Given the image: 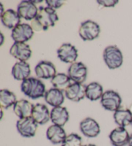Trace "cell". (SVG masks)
<instances>
[{
  "instance_id": "obj_1",
  "label": "cell",
  "mask_w": 132,
  "mask_h": 146,
  "mask_svg": "<svg viewBox=\"0 0 132 146\" xmlns=\"http://www.w3.org/2000/svg\"><path fill=\"white\" fill-rule=\"evenodd\" d=\"M59 21V16L55 10L49 7H39L37 16L31 21V27L34 32L47 31L54 27Z\"/></svg>"
},
{
  "instance_id": "obj_2",
  "label": "cell",
  "mask_w": 132,
  "mask_h": 146,
  "mask_svg": "<svg viewBox=\"0 0 132 146\" xmlns=\"http://www.w3.org/2000/svg\"><path fill=\"white\" fill-rule=\"evenodd\" d=\"M21 90L25 95L33 100L44 97L47 92L41 80L34 77H29L22 81Z\"/></svg>"
},
{
  "instance_id": "obj_3",
  "label": "cell",
  "mask_w": 132,
  "mask_h": 146,
  "mask_svg": "<svg viewBox=\"0 0 132 146\" xmlns=\"http://www.w3.org/2000/svg\"><path fill=\"white\" fill-rule=\"evenodd\" d=\"M103 59L106 66L111 70L119 68L123 63V55L117 46H108L103 52Z\"/></svg>"
},
{
  "instance_id": "obj_4",
  "label": "cell",
  "mask_w": 132,
  "mask_h": 146,
  "mask_svg": "<svg viewBox=\"0 0 132 146\" xmlns=\"http://www.w3.org/2000/svg\"><path fill=\"white\" fill-rule=\"evenodd\" d=\"M101 32V28L97 23L87 20L81 23L79 29V35L85 41H90L97 38Z\"/></svg>"
},
{
  "instance_id": "obj_5",
  "label": "cell",
  "mask_w": 132,
  "mask_h": 146,
  "mask_svg": "<svg viewBox=\"0 0 132 146\" xmlns=\"http://www.w3.org/2000/svg\"><path fill=\"white\" fill-rule=\"evenodd\" d=\"M121 103L120 95L113 90L105 92L101 99V104L103 108L110 111H116L121 108Z\"/></svg>"
},
{
  "instance_id": "obj_6",
  "label": "cell",
  "mask_w": 132,
  "mask_h": 146,
  "mask_svg": "<svg viewBox=\"0 0 132 146\" xmlns=\"http://www.w3.org/2000/svg\"><path fill=\"white\" fill-rule=\"evenodd\" d=\"M38 124L32 117L19 119L16 123V128L22 137L31 138L36 134Z\"/></svg>"
},
{
  "instance_id": "obj_7",
  "label": "cell",
  "mask_w": 132,
  "mask_h": 146,
  "mask_svg": "<svg viewBox=\"0 0 132 146\" xmlns=\"http://www.w3.org/2000/svg\"><path fill=\"white\" fill-rule=\"evenodd\" d=\"M31 25L27 23H20L12 30L11 37L14 42H26L34 36Z\"/></svg>"
},
{
  "instance_id": "obj_8",
  "label": "cell",
  "mask_w": 132,
  "mask_h": 146,
  "mask_svg": "<svg viewBox=\"0 0 132 146\" xmlns=\"http://www.w3.org/2000/svg\"><path fill=\"white\" fill-rule=\"evenodd\" d=\"M68 75L73 82L83 84L87 78L88 69L83 62H75L68 68Z\"/></svg>"
},
{
  "instance_id": "obj_9",
  "label": "cell",
  "mask_w": 132,
  "mask_h": 146,
  "mask_svg": "<svg viewBox=\"0 0 132 146\" xmlns=\"http://www.w3.org/2000/svg\"><path fill=\"white\" fill-rule=\"evenodd\" d=\"M10 54L19 61L27 62L31 57L32 51L26 42H14L10 48Z\"/></svg>"
},
{
  "instance_id": "obj_10",
  "label": "cell",
  "mask_w": 132,
  "mask_h": 146,
  "mask_svg": "<svg viewBox=\"0 0 132 146\" xmlns=\"http://www.w3.org/2000/svg\"><path fill=\"white\" fill-rule=\"evenodd\" d=\"M57 57L65 63L72 64L75 62L78 57V51L70 43H64L57 50Z\"/></svg>"
},
{
  "instance_id": "obj_11",
  "label": "cell",
  "mask_w": 132,
  "mask_h": 146,
  "mask_svg": "<svg viewBox=\"0 0 132 146\" xmlns=\"http://www.w3.org/2000/svg\"><path fill=\"white\" fill-rule=\"evenodd\" d=\"M39 9L32 1L25 0L20 2L17 7V12L21 18L27 21H32L37 16Z\"/></svg>"
},
{
  "instance_id": "obj_12",
  "label": "cell",
  "mask_w": 132,
  "mask_h": 146,
  "mask_svg": "<svg viewBox=\"0 0 132 146\" xmlns=\"http://www.w3.org/2000/svg\"><path fill=\"white\" fill-rule=\"evenodd\" d=\"M81 132L88 138H95L99 135L101 129L99 124L95 119L87 117L80 122Z\"/></svg>"
},
{
  "instance_id": "obj_13",
  "label": "cell",
  "mask_w": 132,
  "mask_h": 146,
  "mask_svg": "<svg viewBox=\"0 0 132 146\" xmlns=\"http://www.w3.org/2000/svg\"><path fill=\"white\" fill-rule=\"evenodd\" d=\"M35 74L37 79H52L56 75V68L52 62L41 61L35 67Z\"/></svg>"
},
{
  "instance_id": "obj_14",
  "label": "cell",
  "mask_w": 132,
  "mask_h": 146,
  "mask_svg": "<svg viewBox=\"0 0 132 146\" xmlns=\"http://www.w3.org/2000/svg\"><path fill=\"white\" fill-rule=\"evenodd\" d=\"M86 86L81 83L73 82L65 91L66 97L71 101L78 102L86 97Z\"/></svg>"
},
{
  "instance_id": "obj_15",
  "label": "cell",
  "mask_w": 132,
  "mask_h": 146,
  "mask_svg": "<svg viewBox=\"0 0 132 146\" xmlns=\"http://www.w3.org/2000/svg\"><path fill=\"white\" fill-rule=\"evenodd\" d=\"M129 136L125 127L118 126L111 131L109 138L113 146H126L128 144Z\"/></svg>"
},
{
  "instance_id": "obj_16",
  "label": "cell",
  "mask_w": 132,
  "mask_h": 146,
  "mask_svg": "<svg viewBox=\"0 0 132 146\" xmlns=\"http://www.w3.org/2000/svg\"><path fill=\"white\" fill-rule=\"evenodd\" d=\"M31 117L38 125H44L50 120V112L46 105L37 103L34 106Z\"/></svg>"
},
{
  "instance_id": "obj_17",
  "label": "cell",
  "mask_w": 132,
  "mask_h": 146,
  "mask_svg": "<svg viewBox=\"0 0 132 146\" xmlns=\"http://www.w3.org/2000/svg\"><path fill=\"white\" fill-rule=\"evenodd\" d=\"M69 113L65 107L53 108L50 111V120L55 125L63 127L69 120Z\"/></svg>"
},
{
  "instance_id": "obj_18",
  "label": "cell",
  "mask_w": 132,
  "mask_h": 146,
  "mask_svg": "<svg viewBox=\"0 0 132 146\" xmlns=\"http://www.w3.org/2000/svg\"><path fill=\"white\" fill-rule=\"evenodd\" d=\"M46 135L48 140L53 144L62 143L67 136L63 127L55 124L48 127Z\"/></svg>"
},
{
  "instance_id": "obj_19",
  "label": "cell",
  "mask_w": 132,
  "mask_h": 146,
  "mask_svg": "<svg viewBox=\"0 0 132 146\" xmlns=\"http://www.w3.org/2000/svg\"><path fill=\"white\" fill-rule=\"evenodd\" d=\"M34 106L27 100H19L14 105V113L19 119L31 117Z\"/></svg>"
},
{
  "instance_id": "obj_20",
  "label": "cell",
  "mask_w": 132,
  "mask_h": 146,
  "mask_svg": "<svg viewBox=\"0 0 132 146\" xmlns=\"http://www.w3.org/2000/svg\"><path fill=\"white\" fill-rule=\"evenodd\" d=\"M31 70L29 64L25 61H19L14 64L12 69V75L14 79L22 80L29 78Z\"/></svg>"
},
{
  "instance_id": "obj_21",
  "label": "cell",
  "mask_w": 132,
  "mask_h": 146,
  "mask_svg": "<svg viewBox=\"0 0 132 146\" xmlns=\"http://www.w3.org/2000/svg\"><path fill=\"white\" fill-rule=\"evenodd\" d=\"M44 98L47 104L53 108L61 106L65 101V96L63 92L55 88L47 90Z\"/></svg>"
},
{
  "instance_id": "obj_22",
  "label": "cell",
  "mask_w": 132,
  "mask_h": 146,
  "mask_svg": "<svg viewBox=\"0 0 132 146\" xmlns=\"http://www.w3.org/2000/svg\"><path fill=\"white\" fill-rule=\"evenodd\" d=\"M1 21L5 27L9 29H14L21 23V17L13 9H8L1 16Z\"/></svg>"
},
{
  "instance_id": "obj_23",
  "label": "cell",
  "mask_w": 132,
  "mask_h": 146,
  "mask_svg": "<svg viewBox=\"0 0 132 146\" xmlns=\"http://www.w3.org/2000/svg\"><path fill=\"white\" fill-rule=\"evenodd\" d=\"M114 120L118 126L126 127L131 124L132 113L127 108H119L113 114Z\"/></svg>"
},
{
  "instance_id": "obj_24",
  "label": "cell",
  "mask_w": 132,
  "mask_h": 146,
  "mask_svg": "<svg viewBox=\"0 0 132 146\" xmlns=\"http://www.w3.org/2000/svg\"><path fill=\"white\" fill-rule=\"evenodd\" d=\"M86 97L91 101L101 99L104 94L103 88L99 83L93 82L86 86Z\"/></svg>"
},
{
  "instance_id": "obj_25",
  "label": "cell",
  "mask_w": 132,
  "mask_h": 146,
  "mask_svg": "<svg viewBox=\"0 0 132 146\" xmlns=\"http://www.w3.org/2000/svg\"><path fill=\"white\" fill-rule=\"evenodd\" d=\"M71 81L72 80L70 77L63 73H58L51 79V83L54 88L62 92H65L72 84Z\"/></svg>"
},
{
  "instance_id": "obj_26",
  "label": "cell",
  "mask_w": 132,
  "mask_h": 146,
  "mask_svg": "<svg viewBox=\"0 0 132 146\" xmlns=\"http://www.w3.org/2000/svg\"><path fill=\"white\" fill-rule=\"evenodd\" d=\"M17 101L16 95L9 90L3 89L0 91V105L5 110L14 106Z\"/></svg>"
},
{
  "instance_id": "obj_27",
  "label": "cell",
  "mask_w": 132,
  "mask_h": 146,
  "mask_svg": "<svg viewBox=\"0 0 132 146\" xmlns=\"http://www.w3.org/2000/svg\"><path fill=\"white\" fill-rule=\"evenodd\" d=\"M61 146H83L82 138L75 133H71L67 136Z\"/></svg>"
},
{
  "instance_id": "obj_28",
  "label": "cell",
  "mask_w": 132,
  "mask_h": 146,
  "mask_svg": "<svg viewBox=\"0 0 132 146\" xmlns=\"http://www.w3.org/2000/svg\"><path fill=\"white\" fill-rule=\"evenodd\" d=\"M45 2L47 5V7L55 10V11L60 9L64 5V1H60V0H47Z\"/></svg>"
},
{
  "instance_id": "obj_29",
  "label": "cell",
  "mask_w": 132,
  "mask_h": 146,
  "mask_svg": "<svg viewBox=\"0 0 132 146\" xmlns=\"http://www.w3.org/2000/svg\"><path fill=\"white\" fill-rule=\"evenodd\" d=\"M97 3L105 7H114L119 3L118 0H97Z\"/></svg>"
},
{
  "instance_id": "obj_30",
  "label": "cell",
  "mask_w": 132,
  "mask_h": 146,
  "mask_svg": "<svg viewBox=\"0 0 132 146\" xmlns=\"http://www.w3.org/2000/svg\"><path fill=\"white\" fill-rule=\"evenodd\" d=\"M128 146H132V133L129 136V142H128Z\"/></svg>"
},
{
  "instance_id": "obj_31",
  "label": "cell",
  "mask_w": 132,
  "mask_h": 146,
  "mask_svg": "<svg viewBox=\"0 0 132 146\" xmlns=\"http://www.w3.org/2000/svg\"><path fill=\"white\" fill-rule=\"evenodd\" d=\"M0 8H1V15L4 13V12L5 11H4L3 4H2L1 3H0Z\"/></svg>"
},
{
  "instance_id": "obj_32",
  "label": "cell",
  "mask_w": 132,
  "mask_h": 146,
  "mask_svg": "<svg viewBox=\"0 0 132 146\" xmlns=\"http://www.w3.org/2000/svg\"><path fill=\"white\" fill-rule=\"evenodd\" d=\"M1 45L3 44V41H4V36L2 33H1Z\"/></svg>"
},
{
  "instance_id": "obj_33",
  "label": "cell",
  "mask_w": 132,
  "mask_h": 146,
  "mask_svg": "<svg viewBox=\"0 0 132 146\" xmlns=\"http://www.w3.org/2000/svg\"><path fill=\"white\" fill-rule=\"evenodd\" d=\"M3 117V108H1V117H0V119L2 120Z\"/></svg>"
},
{
  "instance_id": "obj_34",
  "label": "cell",
  "mask_w": 132,
  "mask_h": 146,
  "mask_svg": "<svg viewBox=\"0 0 132 146\" xmlns=\"http://www.w3.org/2000/svg\"><path fill=\"white\" fill-rule=\"evenodd\" d=\"M83 146H97V145H95V144H93V143H88V144L84 145Z\"/></svg>"
},
{
  "instance_id": "obj_35",
  "label": "cell",
  "mask_w": 132,
  "mask_h": 146,
  "mask_svg": "<svg viewBox=\"0 0 132 146\" xmlns=\"http://www.w3.org/2000/svg\"><path fill=\"white\" fill-rule=\"evenodd\" d=\"M129 110H130V111L132 113V105L131 106V107H130V108H129Z\"/></svg>"
},
{
  "instance_id": "obj_36",
  "label": "cell",
  "mask_w": 132,
  "mask_h": 146,
  "mask_svg": "<svg viewBox=\"0 0 132 146\" xmlns=\"http://www.w3.org/2000/svg\"><path fill=\"white\" fill-rule=\"evenodd\" d=\"M131 125H132V122H131Z\"/></svg>"
}]
</instances>
